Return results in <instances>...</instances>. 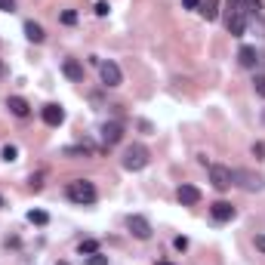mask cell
Here are the masks:
<instances>
[{"instance_id": "1", "label": "cell", "mask_w": 265, "mask_h": 265, "mask_svg": "<svg viewBox=\"0 0 265 265\" xmlns=\"http://www.w3.org/2000/svg\"><path fill=\"white\" fill-rule=\"evenodd\" d=\"M148 148L145 145H139V142H133L127 151H124V170H130V173H139V170H145L148 167Z\"/></svg>"}, {"instance_id": "2", "label": "cell", "mask_w": 265, "mask_h": 265, "mask_svg": "<svg viewBox=\"0 0 265 265\" xmlns=\"http://www.w3.org/2000/svg\"><path fill=\"white\" fill-rule=\"evenodd\" d=\"M68 198L74 204H93L96 201V185L90 179H74V182H68Z\"/></svg>"}, {"instance_id": "3", "label": "cell", "mask_w": 265, "mask_h": 265, "mask_svg": "<svg viewBox=\"0 0 265 265\" xmlns=\"http://www.w3.org/2000/svg\"><path fill=\"white\" fill-rule=\"evenodd\" d=\"M210 182H213L216 192H229V188L235 185V176H232V170H229V167L213 164V167H210Z\"/></svg>"}, {"instance_id": "4", "label": "cell", "mask_w": 265, "mask_h": 265, "mask_svg": "<svg viewBox=\"0 0 265 265\" xmlns=\"http://www.w3.org/2000/svg\"><path fill=\"white\" fill-rule=\"evenodd\" d=\"M232 176H235V185H241L244 192H262V185H265V179L250 170H232Z\"/></svg>"}, {"instance_id": "5", "label": "cell", "mask_w": 265, "mask_h": 265, "mask_svg": "<svg viewBox=\"0 0 265 265\" xmlns=\"http://www.w3.org/2000/svg\"><path fill=\"white\" fill-rule=\"evenodd\" d=\"M99 74H102V84L105 87H121L124 84V74H121V68L115 65V62H99Z\"/></svg>"}, {"instance_id": "6", "label": "cell", "mask_w": 265, "mask_h": 265, "mask_svg": "<svg viewBox=\"0 0 265 265\" xmlns=\"http://www.w3.org/2000/svg\"><path fill=\"white\" fill-rule=\"evenodd\" d=\"M127 229H130L133 238H139V241H148L151 235H155V232H151V222H148L145 216H130V219H127Z\"/></svg>"}, {"instance_id": "7", "label": "cell", "mask_w": 265, "mask_h": 265, "mask_svg": "<svg viewBox=\"0 0 265 265\" xmlns=\"http://www.w3.org/2000/svg\"><path fill=\"white\" fill-rule=\"evenodd\" d=\"M124 139V124H118V121H108L105 127H102V142L111 148V145H118Z\"/></svg>"}, {"instance_id": "8", "label": "cell", "mask_w": 265, "mask_h": 265, "mask_svg": "<svg viewBox=\"0 0 265 265\" xmlns=\"http://www.w3.org/2000/svg\"><path fill=\"white\" fill-rule=\"evenodd\" d=\"M210 213H213L216 222H232V219H235V207H232L229 201H216V204H210Z\"/></svg>"}, {"instance_id": "9", "label": "cell", "mask_w": 265, "mask_h": 265, "mask_svg": "<svg viewBox=\"0 0 265 265\" xmlns=\"http://www.w3.org/2000/svg\"><path fill=\"white\" fill-rule=\"evenodd\" d=\"M62 71H65V78L74 81V84H84V65L78 59H65L62 62Z\"/></svg>"}, {"instance_id": "10", "label": "cell", "mask_w": 265, "mask_h": 265, "mask_svg": "<svg viewBox=\"0 0 265 265\" xmlns=\"http://www.w3.org/2000/svg\"><path fill=\"white\" fill-rule=\"evenodd\" d=\"M44 124H47V127H62V124H65L62 105H44Z\"/></svg>"}, {"instance_id": "11", "label": "cell", "mask_w": 265, "mask_h": 265, "mask_svg": "<svg viewBox=\"0 0 265 265\" xmlns=\"http://www.w3.org/2000/svg\"><path fill=\"white\" fill-rule=\"evenodd\" d=\"M176 198H179V204H185V207H195V204L201 201V192H198L195 185H179Z\"/></svg>"}, {"instance_id": "12", "label": "cell", "mask_w": 265, "mask_h": 265, "mask_svg": "<svg viewBox=\"0 0 265 265\" xmlns=\"http://www.w3.org/2000/svg\"><path fill=\"white\" fill-rule=\"evenodd\" d=\"M7 108L13 111L16 118H28V115H31V105H28L22 96H10V99H7Z\"/></svg>"}, {"instance_id": "13", "label": "cell", "mask_w": 265, "mask_h": 265, "mask_svg": "<svg viewBox=\"0 0 265 265\" xmlns=\"http://www.w3.org/2000/svg\"><path fill=\"white\" fill-rule=\"evenodd\" d=\"M238 62H241L244 68H256V62H259V53H256V47H241V53H238Z\"/></svg>"}, {"instance_id": "14", "label": "cell", "mask_w": 265, "mask_h": 265, "mask_svg": "<svg viewBox=\"0 0 265 265\" xmlns=\"http://www.w3.org/2000/svg\"><path fill=\"white\" fill-rule=\"evenodd\" d=\"M201 16L207 22H216L219 19V0H201Z\"/></svg>"}, {"instance_id": "15", "label": "cell", "mask_w": 265, "mask_h": 265, "mask_svg": "<svg viewBox=\"0 0 265 265\" xmlns=\"http://www.w3.org/2000/svg\"><path fill=\"white\" fill-rule=\"evenodd\" d=\"M25 37H28L31 44H44V37H47V34H44V28L37 25V22H25Z\"/></svg>"}, {"instance_id": "16", "label": "cell", "mask_w": 265, "mask_h": 265, "mask_svg": "<svg viewBox=\"0 0 265 265\" xmlns=\"http://www.w3.org/2000/svg\"><path fill=\"white\" fill-rule=\"evenodd\" d=\"M81 256H93V253H99V241H93V238H87V241H81Z\"/></svg>"}, {"instance_id": "17", "label": "cell", "mask_w": 265, "mask_h": 265, "mask_svg": "<svg viewBox=\"0 0 265 265\" xmlns=\"http://www.w3.org/2000/svg\"><path fill=\"white\" fill-rule=\"evenodd\" d=\"M241 4H244L247 16H259V10H262V0H241Z\"/></svg>"}, {"instance_id": "18", "label": "cell", "mask_w": 265, "mask_h": 265, "mask_svg": "<svg viewBox=\"0 0 265 265\" xmlns=\"http://www.w3.org/2000/svg\"><path fill=\"white\" fill-rule=\"evenodd\" d=\"M28 222H34V225H47L50 216H47L44 210H31V213H28Z\"/></svg>"}, {"instance_id": "19", "label": "cell", "mask_w": 265, "mask_h": 265, "mask_svg": "<svg viewBox=\"0 0 265 265\" xmlns=\"http://www.w3.org/2000/svg\"><path fill=\"white\" fill-rule=\"evenodd\" d=\"M253 90L265 99V74H256V78H253Z\"/></svg>"}, {"instance_id": "20", "label": "cell", "mask_w": 265, "mask_h": 265, "mask_svg": "<svg viewBox=\"0 0 265 265\" xmlns=\"http://www.w3.org/2000/svg\"><path fill=\"white\" fill-rule=\"evenodd\" d=\"M87 265H108V256L105 253H93V256H87Z\"/></svg>"}, {"instance_id": "21", "label": "cell", "mask_w": 265, "mask_h": 265, "mask_svg": "<svg viewBox=\"0 0 265 265\" xmlns=\"http://www.w3.org/2000/svg\"><path fill=\"white\" fill-rule=\"evenodd\" d=\"M16 158H19V148L16 145H7L4 148V161H16Z\"/></svg>"}, {"instance_id": "22", "label": "cell", "mask_w": 265, "mask_h": 265, "mask_svg": "<svg viewBox=\"0 0 265 265\" xmlns=\"http://www.w3.org/2000/svg\"><path fill=\"white\" fill-rule=\"evenodd\" d=\"M74 22H78V13H74V10H65V13H62V25H74Z\"/></svg>"}, {"instance_id": "23", "label": "cell", "mask_w": 265, "mask_h": 265, "mask_svg": "<svg viewBox=\"0 0 265 265\" xmlns=\"http://www.w3.org/2000/svg\"><path fill=\"white\" fill-rule=\"evenodd\" d=\"M31 188H34V192H41V188H44V176H31Z\"/></svg>"}, {"instance_id": "24", "label": "cell", "mask_w": 265, "mask_h": 265, "mask_svg": "<svg viewBox=\"0 0 265 265\" xmlns=\"http://www.w3.org/2000/svg\"><path fill=\"white\" fill-rule=\"evenodd\" d=\"M253 155H256V158H259V161H262V158H265V145H262V142H256V145H253Z\"/></svg>"}, {"instance_id": "25", "label": "cell", "mask_w": 265, "mask_h": 265, "mask_svg": "<svg viewBox=\"0 0 265 265\" xmlns=\"http://www.w3.org/2000/svg\"><path fill=\"white\" fill-rule=\"evenodd\" d=\"M96 16H108V4H105V0H99V4H96Z\"/></svg>"}, {"instance_id": "26", "label": "cell", "mask_w": 265, "mask_h": 265, "mask_svg": "<svg viewBox=\"0 0 265 265\" xmlns=\"http://www.w3.org/2000/svg\"><path fill=\"white\" fill-rule=\"evenodd\" d=\"M0 10H4V13H13L16 4H13V0H0Z\"/></svg>"}, {"instance_id": "27", "label": "cell", "mask_w": 265, "mask_h": 265, "mask_svg": "<svg viewBox=\"0 0 265 265\" xmlns=\"http://www.w3.org/2000/svg\"><path fill=\"white\" fill-rule=\"evenodd\" d=\"M173 247H176V250H188V238H176Z\"/></svg>"}, {"instance_id": "28", "label": "cell", "mask_w": 265, "mask_h": 265, "mask_svg": "<svg viewBox=\"0 0 265 265\" xmlns=\"http://www.w3.org/2000/svg\"><path fill=\"white\" fill-rule=\"evenodd\" d=\"M182 7H185V10H198L201 0H182Z\"/></svg>"}, {"instance_id": "29", "label": "cell", "mask_w": 265, "mask_h": 265, "mask_svg": "<svg viewBox=\"0 0 265 265\" xmlns=\"http://www.w3.org/2000/svg\"><path fill=\"white\" fill-rule=\"evenodd\" d=\"M256 250H262V253H265V235H256Z\"/></svg>"}, {"instance_id": "30", "label": "cell", "mask_w": 265, "mask_h": 265, "mask_svg": "<svg viewBox=\"0 0 265 265\" xmlns=\"http://www.w3.org/2000/svg\"><path fill=\"white\" fill-rule=\"evenodd\" d=\"M158 265H173V262H158Z\"/></svg>"}, {"instance_id": "31", "label": "cell", "mask_w": 265, "mask_h": 265, "mask_svg": "<svg viewBox=\"0 0 265 265\" xmlns=\"http://www.w3.org/2000/svg\"><path fill=\"white\" fill-rule=\"evenodd\" d=\"M56 265H68V262H56Z\"/></svg>"}, {"instance_id": "32", "label": "cell", "mask_w": 265, "mask_h": 265, "mask_svg": "<svg viewBox=\"0 0 265 265\" xmlns=\"http://www.w3.org/2000/svg\"><path fill=\"white\" fill-rule=\"evenodd\" d=\"M0 207H4V198H0Z\"/></svg>"}, {"instance_id": "33", "label": "cell", "mask_w": 265, "mask_h": 265, "mask_svg": "<svg viewBox=\"0 0 265 265\" xmlns=\"http://www.w3.org/2000/svg\"><path fill=\"white\" fill-rule=\"evenodd\" d=\"M0 71H4V65H0Z\"/></svg>"}]
</instances>
